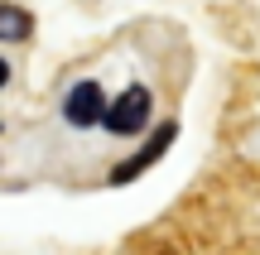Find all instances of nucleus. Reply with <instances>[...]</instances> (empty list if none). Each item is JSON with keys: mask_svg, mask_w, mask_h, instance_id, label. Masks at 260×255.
<instances>
[{"mask_svg": "<svg viewBox=\"0 0 260 255\" xmlns=\"http://www.w3.org/2000/svg\"><path fill=\"white\" fill-rule=\"evenodd\" d=\"M145 121H149V92L140 82L125 87V92L106 106V116H102V125L111 135H135V130H145Z\"/></svg>", "mask_w": 260, "mask_h": 255, "instance_id": "1", "label": "nucleus"}, {"mask_svg": "<svg viewBox=\"0 0 260 255\" xmlns=\"http://www.w3.org/2000/svg\"><path fill=\"white\" fill-rule=\"evenodd\" d=\"M5 82H10V63L0 58V87H5Z\"/></svg>", "mask_w": 260, "mask_h": 255, "instance_id": "5", "label": "nucleus"}, {"mask_svg": "<svg viewBox=\"0 0 260 255\" xmlns=\"http://www.w3.org/2000/svg\"><path fill=\"white\" fill-rule=\"evenodd\" d=\"M174 135H178V125H174V121H164L154 135H149V144L135 154V159H125V164H116V169H111V183H130V178H140V173H145L149 164H154L159 154H164L169 144H174Z\"/></svg>", "mask_w": 260, "mask_h": 255, "instance_id": "3", "label": "nucleus"}, {"mask_svg": "<svg viewBox=\"0 0 260 255\" xmlns=\"http://www.w3.org/2000/svg\"><path fill=\"white\" fill-rule=\"evenodd\" d=\"M34 34V19L19 5H0V39H29Z\"/></svg>", "mask_w": 260, "mask_h": 255, "instance_id": "4", "label": "nucleus"}, {"mask_svg": "<svg viewBox=\"0 0 260 255\" xmlns=\"http://www.w3.org/2000/svg\"><path fill=\"white\" fill-rule=\"evenodd\" d=\"M63 116H68V125H102V116H106L102 87L96 82H77L73 92H68V101H63Z\"/></svg>", "mask_w": 260, "mask_h": 255, "instance_id": "2", "label": "nucleus"}]
</instances>
